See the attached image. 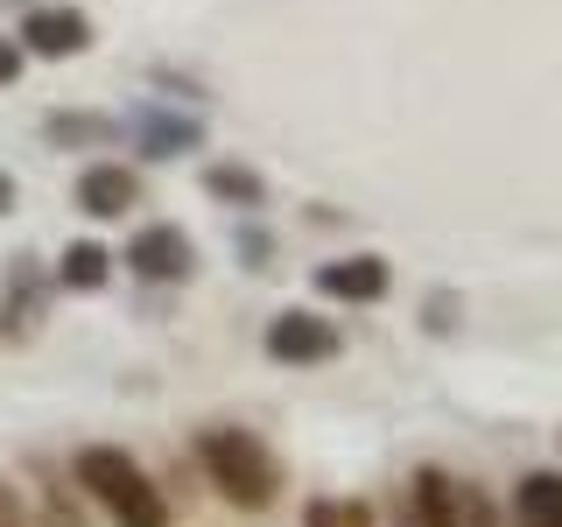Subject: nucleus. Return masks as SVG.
Listing matches in <instances>:
<instances>
[{
  "instance_id": "21",
  "label": "nucleus",
  "mask_w": 562,
  "mask_h": 527,
  "mask_svg": "<svg viewBox=\"0 0 562 527\" xmlns=\"http://www.w3.org/2000/svg\"><path fill=\"white\" fill-rule=\"evenodd\" d=\"M8 211H14V176L0 169V218H8Z\"/></svg>"
},
{
  "instance_id": "14",
  "label": "nucleus",
  "mask_w": 562,
  "mask_h": 527,
  "mask_svg": "<svg viewBox=\"0 0 562 527\" xmlns=\"http://www.w3.org/2000/svg\"><path fill=\"white\" fill-rule=\"evenodd\" d=\"M29 471H35V485H43V506H35V520H43V527H85V514H78V485H64L57 471L43 464V457H35Z\"/></svg>"
},
{
  "instance_id": "11",
  "label": "nucleus",
  "mask_w": 562,
  "mask_h": 527,
  "mask_svg": "<svg viewBox=\"0 0 562 527\" xmlns=\"http://www.w3.org/2000/svg\"><path fill=\"white\" fill-rule=\"evenodd\" d=\"M57 281H64V289H78V295H92V289L113 281V254H105L99 239H70L64 260H57Z\"/></svg>"
},
{
  "instance_id": "12",
  "label": "nucleus",
  "mask_w": 562,
  "mask_h": 527,
  "mask_svg": "<svg viewBox=\"0 0 562 527\" xmlns=\"http://www.w3.org/2000/svg\"><path fill=\"white\" fill-rule=\"evenodd\" d=\"M204 190L218 204H233V211H260V204H268V183H260V169H246V162H211Z\"/></svg>"
},
{
  "instance_id": "2",
  "label": "nucleus",
  "mask_w": 562,
  "mask_h": 527,
  "mask_svg": "<svg viewBox=\"0 0 562 527\" xmlns=\"http://www.w3.org/2000/svg\"><path fill=\"white\" fill-rule=\"evenodd\" d=\"M70 479H78V492H85V500H92L113 527H169L162 485H155L120 444H85L78 464H70Z\"/></svg>"
},
{
  "instance_id": "10",
  "label": "nucleus",
  "mask_w": 562,
  "mask_h": 527,
  "mask_svg": "<svg viewBox=\"0 0 562 527\" xmlns=\"http://www.w3.org/2000/svg\"><path fill=\"white\" fill-rule=\"evenodd\" d=\"M514 520L520 527H562V471H527L514 492Z\"/></svg>"
},
{
  "instance_id": "16",
  "label": "nucleus",
  "mask_w": 562,
  "mask_h": 527,
  "mask_svg": "<svg viewBox=\"0 0 562 527\" xmlns=\"http://www.w3.org/2000/svg\"><path fill=\"white\" fill-rule=\"evenodd\" d=\"M464 527H499V506H492L485 492H471V485H464Z\"/></svg>"
},
{
  "instance_id": "13",
  "label": "nucleus",
  "mask_w": 562,
  "mask_h": 527,
  "mask_svg": "<svg viewBox=\"0 0 562 527\" xmlns=\"http://www.w3.org/2000/svg\"><path fill=\"white\" fill-rule=\"evenodd\" d=\"M43 134H49V148H105L120 127H113L105 113H49Z\"/></svg>"
},
{
  "instance_id": "22",
  "label": "nucleus",
  "mask_w": 562,
  "mask_h": 527,
  "mask_svg": "<svg viewBox=\"0 0 562 527\" xmlns=\"http://www.w3.org/2000/svg\"><path fill=\"white\" fill-rule=\"evenodd\" d=\"M394 527H415V514H401V520H394Z\"/></svg>"
},
{
  "instance_id": "1",
  "label": "nucleus",
  "mask_w": 562,
  "mask_h": 527,
  "mask_svg": "<svg viewBox=\"0 0 562 527\" xmlns=\"http://www.w3.org/2000/svg\"><path fill=\"white\" fill-rule=\"evenodd\" d=\"M198 464H204L211 492H218L225 506H239V514H268L281 500V457L260 444L254 429H233V422L198 429Z\"/></svg>"
},
{
  "instance_id": "19",
  "label": "nucleus",
  "mask_w": 562,
  "mask_h": 527,
  "mask_svg": "<svg viewBox=\"0 0 562 527\" xmlns=\"http://www.w3.org/2000/svg\"><path fill=\"white\" fill-rule=\"evenodd\" d=\"M239 254H246V268H268L274 239H268V233H239Z\"/></svg>"
},
{
  "instance_id": "15",
  "label": "nucleus",
  "mask_w": 562,
  "mask_h": 527,
  "mask_svg": "<svg viewBox=\"0 0 562 527\" xmlns=\"http://www.w3.org/2000/svg\"><path fill=\"white\" fill-rule=\"evenodd\" d=\"M303 527H380L366 500H310L303 506Z\"/></svg>"
},
{
  "instance_id": "7",
  "label": "nucleus",
  "mask_w": 562,
  "mask_h": 527,
  "mask_svg": "<svg viewBox=\"0 0 562 527\" xmlns=\"http://www.w3.org/2000/svg\"><path fill=\"white\" fill-rule=\"evenodd\" d=\"M140 204V176L127 162H92L78 176V211L85 218H127Z\"/></svg>"
},
{
  "instance_id": "9",
  "label": "nucleus",
  "mask_w": 562,
  "mask_h": 527,
  "mask_svg": "<svg viewBox=\"0 0 562 527\" xmlns=\"http://www.w3.org/2000/svg\"><path fill=\"white\" fill-rule=\"evenodd\" d=\"M408 500H415V527H464V485H457L450 471L422 464L415 485H408Z\"/></svg>"
},
{
  "instance_id": "8",
  "label": "nucleus",
  "mask_w": 562,
  "mask_h": 527,
  "mask_svg": "<svg viewBox=\"0 0 562 527\" xmlns=\"http://www.w3.org/2000/svg\"><path fill=\"white\" fill-rule=\"evenodd\" d=\"M134 141H140L148 162H176V155H190L204 141V127L183 120V113H162V105H140V113H134Z\"/></svg>"
},
{
  "instance_id": "4",
  "label": "nucleus",
  "mask_w": 562,
  "mask_h": 527,
  "mask_svg": "<svg viewBox=\"0 0 562 527\" xmlns=\"http://www.w3.org/2000/svg\"><path fill=\"white\" fill-rule=\"evenodd\" d=\"M260 345H268L274 366H324V359H338V351H345L338 324H330V316H316V310H281Z\"/></svg>"
},
{
  "instance_id": "20",
  "label": "nucleus",
  "mask_w": 562,
  "mask_h": 527,
  "mask_svg": "<svg viewBox=\"0 0 562 527\" xmlns=\"http://www.w3.org/2000/svg\"><path fill=\"white\" fill-rule=\"evenodd\" d=\"M443 324H457V303H443V295H436V303H429V330H443Z\"/></svg>"
},
{
  "instance_id": "5",
  "label": "nucleus",
  "mask_w": 562,
  "mask_h": 527,
  "mask_svg": "<svg viewBox=\"0 0 562 527\" xmlns=\"http://www.w3.org/2000/svg\"><path fill=\"white\" fill-rule=\"evenodd\" d=\"M92 49V14H78V8H29V22H22V57H85Z\"/></svg>"
},
{
  "instance_id": "17",
  "label": "nucleus",
  "mask_w": 562,
  "mask_h": 527,
  "mask_svg": "<svg viewBox=\"0 0 562 527\" xmlns=\"http://www.w3.org/2000/svg\"><path fill=\"white\" fill-rule=\"evenodd\" d=\"M0 527H29V506H22V492L8 479H0Z\"/></svg>"
},
{
  "instance_id": "6",
  "label": "nucleus",
  "mask_w": 562,
  "mask_h": 527,
  "mask_svg": "<svg viewBox=\"0 0 562 527\" xmlns=\"http://www.w3.org/2000/svg\"><path fill=\"white\" fill-rule=\"evenodd\" d=\"M386 289H394V268L380 254H345L316 268V295H338V303H380Z\"/></svg>"
},
{
  "instance_id": "18",
  "label": "nucleus",
  "mask_w": 562,
  "mask_h": 527,
  "mask_svg": "<svg viewBox=\"0 0 562 527\" xmlns=\"http://www.w3.org/2000/svg\"><path fill=\"white\" fill-rule=\"evenodd\" d=\"M14 78H22V43H14V35H0V92H8Z\"/></svg>"
},
{
  "instance_id": "3",
  "label": "nucleus",
  "mask_w": 562,
  "mask_h": 527,
  "mask_svg": "<svg viewBox=\"0 0 562 527\" xmlns=\"http://www.w3.org/2000/svg\"><path fill=\"white\" fill-rule=\"evenodd\" d=\"M120 260H127V268H134L140 281H155V289H162V281L176 289V281H190V274H198V246H190V233H183V225H169V218L140 225V233L127 239V254H120Z\"/></svg>"
}]
</instances>
